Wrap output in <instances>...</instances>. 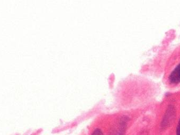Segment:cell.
Masks as SVG:
<instances>
[{
    "instance_id": "3957f363",
    "label": "cell",
    "mask_w": 180,
    "mask_h": 135,
    "mask_svg": "<svg viewBox=\"0 0 180 135\" xmlns=\"http://www.w3.org/2000/svg\"><path fill=\"white\" fill-rule=\"evenodd\" d=\"M176 135H180V119L176 129Z\"/></svg>"
},
{
    "instance_id": "7a4b0ae2",
    "label": "cell",
    "mask_w": 180,
    "mask_h": 135,
    "mask_svg": "<svg viewBox=\"0 0 180 135\" xmlns=\"http://www.w3.org/2000/svg\"><path fill=\"white\" fill-rule=\"evenodd\" d=\"M92 135H104L102 131L100 129H96L94 130L93 133H92Z\"/></svg>"
},
{
    "instance_id": "6da1fadb",
    "label": "cell",
    "mask_w": 180,
    "mask_h": 135,
    "mask_svg": "<svg viewBox=\"0 0 180 135\" xmlns=\"http://www.w3.org/2000/svg\"><path fill=\"white\" fill-rule=\"evenodd\" d=\"M170 81L174 84L180 83V64L178 65L170 76Z\"/></svg>"
}]
</instances>
